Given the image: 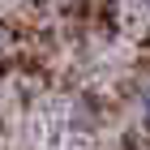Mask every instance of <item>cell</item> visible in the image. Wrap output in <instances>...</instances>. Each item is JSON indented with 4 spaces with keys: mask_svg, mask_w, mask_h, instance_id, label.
<instances>
[{
    "mask_svg": "<svg viewBox=\"0 0 150 150\" xmlns=\"http://www.w3.org/2000/svg\"><path fill=\"white\" fill-rule=\"evenodd\" d=\"M137 116H142V125H146V133H150V81L142 86V94H137Z\"/></svg>",
    "mask_w": 150,
    "mask_h": 150,
    "instance_id": "obj_1",
    "label": "cell"
},
{
    "mask_svg": "<svg viewBox=\"0 0 150 150\" xmlns=\"http://www.w3.org/2000/svg\"><path fill=\"white\" fill-rule=\"evenodd\" d=\"M137 4H142V9H150V0H137Z\"/></svg>",
    "mask_w": 150,
    "mask_h": 150,
    "instance_id": "obj_2",
    "label": "cell"
}]
</instances>
